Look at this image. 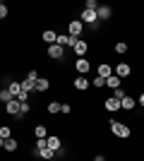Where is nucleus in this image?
I'll use <instances>...</instances> for the list:
<instances>
[{
    "label": "nucleus",
    "instance_id": "nucleus-37",
    "mask_svg": "<svg viewBox=\"0 0 144 161\" xmlns=\"http://www.w3.org/2000/svg\"><path fill=\"white\" fill-rule=\"evenodd\" d=\"M139 103H142V106H144V94H142V96H139Z\"/></svg>",
    "mask_w": 144,
    "mask_h": 161
},
{
    "label": "nucleus",
    "instance_id": "nucleus-23",
    "mask_svg": "<svg viewBox=\"0 0 144 161\" xmlns=\"http://www.w3.org/2000/svg\"><path fill=\"white\" fill-rule=\"evenodd\" d=\"M12 99H14V96L10 94L7 89H0V101H5V103H7V101H12Z\"/></svg>",
    "mask_w": 144,
    "mask_h": 161
},
{
    "label": "nucleus",
    "instance_id": "nucleus-25",
    "mask_svg": "<svg viewBox=\"0 0 144 161\" xmlns=\"http://www.w3.org/2000/svg\"><path fill=\"white\" fill-rule=\"evenodd\" d=\"M60 106H62V103H58V101H51V103H48V113H58V111H60Z\"/></svg>",
    "mask_w": 144,
    "mask_h": 161
},
{
    "label": "nucleus",
    "instance_id": "nucleus-11",
    "mask_svg": "<svg viewBox=\"0 0 144 161\" xmlns=\"http://www.w3.org/2000/svg\"><path fill=\"white\" fill-rule=\"evenodd\" d=\"M5 111L10 115H19V101L17 99H12V101H7V106H5Z\"/></svg>",
    "mask_w": 144,
    "mask_h": 161
},
{
    "label": "nucleus",
    "instance_id": "nucleus-6",
    "mask_svg": "<svg viewBox=\"0 0 144 161\" xmlns=\"http://www.w3.org/2000/svg\"><path fill=\"white\" fill-rule=\"evenodd\" d=\"M48 55H51L53 60H60L62 55H65V48L58 46V43H53V46H48Z\"/></svg>",
    "mask_w": 144,
    "mask_h": 161
},
{
    "label": "nucleus",
    "instance_id": "nucleus-28",
    "mask_svg": "<svg viewBox=\"0 0 144 161\" xmlns=\"http://www.w3.org/2000/svg\"><path fill=\"white\" fill-rule=\"evenodd\" d=\"M84 10H99V3H96V0H87Z\"/></svg>",
    "mask_w": 144,
    "mask_h": 161
},
{
    "label": "nucleus",
    "instance_id": "nucleus-27",
    "mask_svg": "<svg viewBox=\"0 0 144 161\" xmlns=\"http://www.w3.org/2000/svg\"><path fill=\"white\" fill-rule=\"evenodd\" d=\"M0 137H3V140H10V137H12V130L10 128H0Z\"/></svg>",
    "mask_w": 144,
    "mask_h": 161
},
{
    "label": "nucleus",
    "instance_id": "nucleus-30",
    "mask_svg": "<svg viewBox=\"0 0 144 161\" xmlns=\"http://www.w3.org/2000/svg\"><path fill=\"white\" fill-rule=\"evenodd\" d=\"M113 96H115L118 101H123V99H125V96H127V94H125V92H123V87H118V89H115V94H113Z\"/></svg>",
    "mask_w": 144,
    "mask_h": 161
},
{
    "label": "nucleus",
    "instance_id": "nucleus-12",
    "mask_svg": "<svg viewBox=\"0 0 144 161\" xmlns=\"http://www.w3.org/2000/svg\"><path fill=\"white\" fill-rule=\"evenodd\" d=\"M89 84H91V82L87 80V75H79V77L75 80V89H79V92H84V89L89 87Z\"/></svg>",
    "mask_w": 144,
    "mask_h": 161
},
{
    "label": "nucleus",
    "instance_id": "nucleus-34",
    "mask_svg": "<svg viewBox=\"0 0 144 161\" xmlns=\"http://www.w3.org/2000/svg\"><path fill=\"white\" fill-rule=\"evenodd\" d=\"M5 17H7V5L0 3V19H5Z\"/></svg>",
    "mask_w": 144,
    "mask_h": 161
},
{
    "label": "nucleus",
    "instance_id": "nucleus-5",
    "mask_svg": "<svg viewBox=\"0 0 144 161\" xmlns=\"http://www.w3.org/2000/svg\"><path fill=\"white\" fill-rule=\"evenodd\" d=\"M55 43H58V46H70V48H75V43H77V39H72V36H70V34H58V41H55Z\"/></svg>",
    "mask_w": 144,
    "mask_h": 161
},
{
    "label": "nucleus",
    "instance_id": "nucleus-14",
    "mask_svg": "<svg viewBox=\"0 0 144 161\" xmlns=\"http://www.w3.org/2000/svg\"><path fill=\"white\" fill-rule=\"evenodd\" d=\"M110 75H113V67L110 65H99V77L101 80H108Z\"/></svg>",
    "mask_w": 144,
    "mask_h": 161
},
{
    "label": "nucleus",
    "instance_id": "nucleus-29",
    "mask_svg": "<svg viewBox=\"0 0 144 161\" xmlns=\"http://www.w3.org/2000/svg\"><path fill=\"white\" fill-rule=\"evenodd\" d=\"M29 108H31V103H19V115H24V113H29Z\"/></svg>",
    "mask_w": 144,
    "mask_h": 161
},
{
    "label": "nucleus",
    "instance_id": "nucleus-31",
    "mask_svg": "<svg viewBox=\"0 0 144 161\" xmlns=\"http://www.w3.org/2000/svg\"><path fill=\"white\" fill-rule=\"evenodd\" d=\"M91 84H94V87H106V80H101V77L96 75V77H94V82H91Z\"/></svg>",
    "mask_w": 144,
    "mask_h": 161
},
{
    "label": "nucleus",
    "instance_id": "nucleus-2",
    "mask_svg": "<svg viewBox=\"0 0 144 161\" xmlns=\"http://www.w3.org/2000/svg\"><path fill=\"white\" fill-rule=\"evenodd\" d=\"M82 24H91V27H99V17H96V10H82V17H79Z\"/></svg>",
    "mask_w": 144,
    "mask_h": 161
},
{
    "label": "nucleus",
    "instance_id": "nucleus-19",
    "mask_svg": "<svg viewBox=\"0 0 144 161\" xmlns=\"http://www.w3.org/2000/svg\"><path fill=\"white\" fill-rule=\"evenodd\" d=\"M19 84H22V92H27V94H31V89H36V82H31V80H24Z\"/></svg>",
    "mask_w": 144,
    "mask_h": 161
},
{
    "label": "nucleus",
    "instance_id": "nucleus-36",
    "mask_svg": "<svg viewBox=\"0 0 144 161\" xmlns=\"http://www.w3.org/2000/svg\"><path fill=\"white\" fill-rule=\"evenodd\" d=\"M94 161H106V156H103V154H99V156H96Z\"/></svg>",
    "mask_w": 144,
    "mask_h": 161
},
{
    "label": "nucleus",
    "instance_id": "nucleus-24",
    "mask_svg": "<svg viewBox=\"0 0 144 161\" xmlns=\"http://www.w3.org/2000/svg\"><path fill=\"white\" fill-rule=\"evenodd\" d=\"M5 149H7V152H14V149H17V142H14V137L5 140Z\"/></svg>",
    "mask_w": 144,
    "mask_h": 161
},
{
    "label": "nucleus",
    "instance_id": "nucleus-3",
    "mask_svg": "<svg viewBox=\"0 0 144 161\" xmlns=\"http://www.w3.org/2000/svg\"><path fill=\"white\" fill-rule=\"evenodd\" d=\"M82 29H84V24H82V22H79V19H72V22H70V27H67V34L72 36V39H79Z\"/></svg>",
    "mask_w": 144,
    "mask_h": 161
},
{
    "label": "nucleus",
    "instance_id": "nucleus-35",
    "mask_svg": "<svg viewBox=\"0 0 144 161\" xmlns=\"http://www.w3.org/2000/svg\"><path fill=\"white\" fill-rule=\"evenodd\" d=\"M27 80H31V82H36V80H39V75H36V70H31V72L27 75Z\"/></svg>",
    "mask_w": 144,
    "mask_h": 161
},
{
    "label": "nucleus",
    "instance_id": "nucleus-16",
    "mask_svg": "<svg viewBox=\"0 0 144 161\" xmlns=\"http://www.w3.org/2000/svg\"><path fill=\"white\" fill-rule=\"evenodd\" d=\"M120 108H125V111H132V108H135V99H132V96L127 94L123 101H120Z\"/></svg>",
    "mask_w": 144,
    "mask_h": 161
},
{
    "label": "nucleus",
    "instance_id": "nucleus-4",
    "mask_svg": "<svg viewBox=\"0 0 144 161\" xmlns=\"http://www.w3.org/2000/svg\"><path fill=\"white\" fill-rule=\"evenodd\" d=\"M130 65H127V63H118L115 67H113V75H115V77H120V80H123V77H130Z\"/></svg>",
    "mask_w": 144,
    "mask_h": 161
},
{
    "label": "nucleus",
    "instance_id": "nucleus-21",
    "mask_svg": "<svg viewBox=\"0 0 144 161\" xmlns=\"http://www.w3.org/2000/svg\"><path fill=\"white\" fill-rule=\"evenodd\" d=\"M106 87H113V89H118V87H120V77H115V75H110L108 80H106Z\"/></svg>",
    "mask_w": 144,
    "mask_h": 161
},
{
    "label": "nucleus",
    "instance_id": "nucleus-13",
    "mask_svg": "<svg viewBox=\"0 0 144 161\" xmlns=\"http://www.w3.org/2000/svg\"><path fill=\"white\" fill-rule=\"evenodd\" d=\"M103 106H106V111H110V113H113V111H118V108H120V101H118L115 96H110V99H106V103H103Z\"/></svg>",
    "mask_w": 144,
    "mask_h": 161
},
{
    "label": "nucleus",
    "instance_id": "nucleus-38",
    "mask_svg": "<svg viewBox=\"0 0 144 161\" xmlns=\"http://www.w3.org/2000/svg\"><path fill=\"white\" fill-rule=\"evenodd\" d=\"M0 147H5V140H3V137H0Z\"/></svg>",
    "mask_w": 144,
    "mask_h": 161
},
{
    "label": "nucleus",
    "instance_id": "nucleus-20",
    "mask_svg": "<svg viewBox=\"0 0 144 161\" xmlns=\"http://www.w3.org/2000/svg\"><path fill=\"white\" fill-rule=\"evenodd\" d=\"M34 135H36V140H46V137H48V132H46V128H43V125H36V128H34Z\"/></svg>",
    "mask_w": 144,
    "mask_h": 161
},
{
    "label": "nucleus",
    "instance_id": "nucleus-8",
    "mask_svg": "<svg viewBox=\"0 0 144 161\" xmlns=\"http://www.w3.org/2000/svg\"><path fill=\"white\" fill-rule=\"evenodd\" d=\"M110 5H99V10H96V17H99V22H103V19H110Z\"/></svg>",
    "mask_w": 144,
    "mask_h": 161
},
{
    "label": "nucleus",
    "instance_id": "nucleus-33",
    "mask_svg": "<svg viewBox=\"0 0 144 161\" xmlns=\"http://www.w3.org/2000/svg\"><path fill=\"white\" fill-rule=\"evenodd\" d=\"M60 113L70 115V113H72V106H70V103H62V106H60Z\"/></svg>",
    "mask_w": 144,
    "mask_h": 161
},
{
    "label": "nucleus",
    "instance_id": "nucleus-17",
    "mask_svg": "<svg viewBox=\"0 0 144 161\" xmlns=\"http://www.w3.org/2000/svg\"><path fill=\"white\" fill-rule=\"evenodd\" d=\"M7 92H10V94H12L14 99H17V96H19V92H22V84H19V82H10Z\"/></svg>",
    "mask_w": 144,
    "mask_h": 161
},
{
    "label": "nucleus",
    "instance_id": "nucleus-1",
    "mask_svg": "<svg viewBox=\"0 0 144 161\" xmlns=\"http://www.w3.org/2000/svg\"><path fill=\"white\" fill-rule=\"evenodd\" d=\"M110 132L115 135V137H120V140L130 137V128H127L125 123H120V120H110Z\"/></svg>",
    "mask_w": 144,
    "mask_h": 161
},
{
    "label": "nucleus",
    "instance_id": "nucleus-18",
    "mask_svg": "<svg viewBox=\"0 0 144 161\" xmlns=\"http://www.w3.org/2000/svg\"><path fill=\"white\" fill-rule=\"evenodd\" d=\"M48 87H51V82H48L46 77H39V80H36V92H46Z\"/></svg>",
    "mask_w": 144,
    "mask_h": 161
},
{
    "label": "nucleus",
    "instance_id": "nucleus-10",
    "mask_svg": "<svg viewBox=\"0 0 144 161\" xmlns=\"http://www.w3.org/2000/svg\"><path fill=\"white\" fill-rule=\"evenodd\" d=\"M46 144H48V149L51 152H60V137H55V135H51V137H46Z\"/></svg>",
    "mask_w": 144,
    "mask_h": 161
},
{
    "label": "nucleus",
    "instance_id": "nucleus-32",
    "mask_svg": "<svg viewBox=\"0 0 144 161\" xmlns=\"http://www.w3.org/2000/svg\"><path fill=\"white\" fill-rule=\"evenodd\" d=\"M39 156H41V159H53V152H51V149H43V152H39Z\"/></svg>",
    "mask_w": 144,
    "mask_h": 161
},
{
    "label": "nucleus",
    "instance_id": "nucleus-7",
    "mask_svg": "<svg viewBox=\"0 0 144 161\" xmlns=\"http://www.w3.org/2000/svg\"><path fill=\"white\" fill-rule=\"evenodd\" d=\"M72 51H75L79 58H84V55H87V51H89V43H87V41H82V39H77V43H75V48H72Z\"/></svg>",
    "mask_w": 144,
    "mask_h": 161
},
{
    "label": "nucleus",
    "instance_id": "nucleus-9",
    "mask_svg": "<svg viewBox=\"0 0 144 161\" xmlns=\"http://www.w3.org/2000/svg\"><path fill=\"white\" fill-rule=\"evenodd\" d=\"M75 67H77V72H79V75H87L91 70V63L87 60V58H79V60L75 63Z\"/></svg>",
    "mask_w": 144,
    "mask_h": 161
},
{
    "label": "nucleus",
    "instance_id": "nucleus-26",
    "mask_svg": "<svg viewBox=\"0 0 144 161\" xmlns=\"http://www.w3.org/2000/svg\"><path fill=\"white\" fill-rule=\"evenodd\" d=\"M115 51H118V53H127V43H125V41H118V43H115Z\"/></svg>",
    "mask_w": 144,
    "mask_h": 161
},
{
    "label": "nucleus",
    "instance_id": "nucleus-22",
    "mask_svg": "<svg viewBox=\"0 0 144 161\" xmlns=\"http://www.w3.org/2000/svg\"><path fill=\"white\" fill-rule=\"evenodd\" d=\"M43 149H48L46 140H36V142H34V152H36V154H39V152H43Z\"/></svg>",
    "mask_w": 144,
    "mask_h": 161
},
{
    "label": "nucleus",
    "instance_id": "nucleus-15",
    "mask_svg": "<svg viewBox=\"0 0 144 161\" xmlns=\"http://www.w3.org/2000/svg\"><path fill=\"white\" fill-rule=\"evenodd\" d=\"M43 41H46V43H55V41H58V34H55L53 29H46V31H43Z\"/></svg>",
    "mask_w": 144,
    "mask_h": 161
}]
</instances>
